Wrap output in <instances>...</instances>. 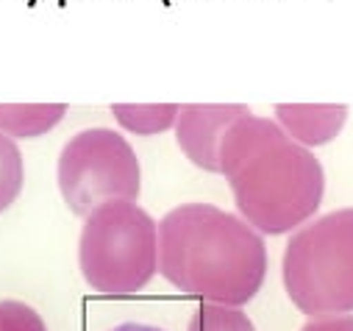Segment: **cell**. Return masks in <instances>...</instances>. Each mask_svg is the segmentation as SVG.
<instances>
[{
    "instance_id": "cell-4",
    "label": "cell",
    "mask_w": 353,
    "mask_h": 331,
    "mask_svg": "<svg viewBox=\"0 0 353 331\" xmlns=\"http://www.w3.org/2000/svg\"><path fill=\"white\" fill-rule=\"evenodd\" d=\"M281 279L309 317L353 312V206L298 225L284 248Z\"/></svg>"
},
{
    "instance_id": "cell-8",
    "label": "cell",
    "mask_w": 353,
    "mask_h": 331,
    "mask_svg": "<svg viewBox=\"0 0 353 331\" xmlns=\"http://www.w3.org/2000/svg\"><path fill=\"white\" fill-rule=\"evenodd\" d=\"M67 114V103H0V134L31 139L48 134Z\"/></svg>"
},
{
    "instance_id": "cell-14",
    "label": "cell",
    "mask_w": 353,
    "mask_h": 331,
    "mask_svg": "<svg viewBox=\"0 0 353 331\" xmlns=\"http://www.w3.org/2000/svg\"><path fill=\"white\" fill-rule=\"evenodd\" d=\"M112 331H164V328H156V325H145V323H123Z\"/></svg>"
},
{
    "instance_id": "cell-10",
    "label": "cell",
    "mask_w": 353,
    "mask_h": 331,
    "mask_svg": "<svg viewBox=\"0 0 353 331\" xmlns=\"http://www.w3.org/2000/svg\"><path fill=\"white\" fill-rule=\"evenodd\" d=\"M26 164L17 148V139L0 134V212H6L23 192Z\"/></svg>"
},
{
    "instance_id": "cell-5",
    "label": "cell",
    "mask_w": 353,
    "mask_h": 331,
    "mask_svg": "<svg viewBox=\"0 0 353 331\" xmlns=\"http://www.w3.org/2000/svg\"><path fill=\"white\" fill-rule=\"evenodd\" d=\"M59 190L72 214H90L103 201H137L142 190L139 156L112 128L78 131L59 153Z\"/></svg>"
},
{
    "instance_id": "cell-2",
    "label": "cell",
    "mask_w": 353,
    "mask_h": 331,
    "mask_svg": "<svg viewBox=\"0 0 353 331\" xmlns=\"http://www.w3.org/2000/svg\"><path fill=\"white\" fill-rule=\"evenodd\" d=\"M159 273L187 295L242 306L268 276L264 237L239 214L192 201L159 223Z\"/></svg>"
},
{
    "instance_id": "cell-7",
    "label": "cell",
    "mask_w": 353,
    "mask_h": 331,
    "mask_svg": "<svg viewBox=\"0 0 353 331\" xmlns=\"http://www.w3.org/2000/svg\"><path fill=\"white\" fill-rule=\"evenodd\" d=\"M347 120L345 103H279L276 123L301 145L314 148L339 137Z\"/></svg>"
},
{
    "instance_id": "cell-11",
    "label": "cell",
    "mask_w": 353,
    "mask_h": 331,
    "mask_svg": "<svg viewBox=\"0 0 353 331\" xmlns=\"http://www.w3.org/2000/svg\"><path fill=\"white\" fill-rule=\"evenodd\" d=\"M187 331H256V325L239 306L206 301L190 317Z\"/></svg>"
},
{
    "instance_id": "cell-1",
    "label": "cell",
    "mask_w": 353,
    "mask_h": 331,
    "mask_svg": "<svg viewBox=\"0 0 353 331\" xmlns=\"http://www.w3.org/2000/svg\"><path fill=\"white\" fill-rule=\"evenodd\" d=\"M217 164L239 217L259 234L295 231L323 203L325 173L320 159L270 117L250 112L236 117L223 131Z\"/></svg>"
},
{
    "instance_id": "cell-3",
    "label": "cell",
    "mask_w": 353,
    "mask_h": 331,
    "mask_svg": "<svg viewBox=\"0 0 353 331\" xmlns=\"http://www.w3.org/2000/svg\"><path fill=\"white\" fill-rule=\"evenodd\" d=\"M78 268L103 295L139 292L159 273L156 220L137 201H103L83 214Z\"/></svg>"
},
{
    "instance_id": "cell-9",
    "label": "cell",
    "mask_w": 353,
    "mask_h": 331,
    "mask_svg": "<svg viewBox=\"0 0 353 331\" xmlns=\"http://www.w3.org/2000/svg\"><path fill=\"white\" fill-rule=\"evenodd\" d=\"M112 112L125 131L139 137H153L175 126L179 103H114Z\"/></svg>"
},
{
    "instance_id": "cell-12",
    "label": "cell",
    "mask_w": 353,
    "mask_h": 331,
    "mask_svg": "<svg viewBox=\"0 0 353 331\" xmlns=\"http://www.w3.org/2000/svg\"><path fill=\"white\" fill-rule=\"evenodd\" d=\"M0 331H48L42 314L14 298L0 301Z\"/></svg>"
},
{
    "instance_id": "cell-6",
    "label": "cell",
    "mask_w": 353,
    "mask_h": 331,
    "mask_svg": "<svg viewBox=\"0 0 353 331\" xmlns=\"http://www.w3.org/2000/svg\"><path fill=\"white\" fill-rule=\"evenodd\" d=\"M250 112L242 103H187L179 106V117H175V139L184 156L195 164V168L206 173H217V148L223 139V131Z\"/></svg>"
},
{
    "instance_id": "cell-13",
    "label": "cell",
    "mask_w": 353,
    "mask_h": 331,
    "mask_svg": "<svg viewBox=\"0 0 353 331\" xmlns=\"http://www.w3.org/2000/svg\"><path fill=\"white\" fill-rule=\"evenodd\" d=\"M301 331H353V314H314Z\"/></svg>"
}]
</instances>
